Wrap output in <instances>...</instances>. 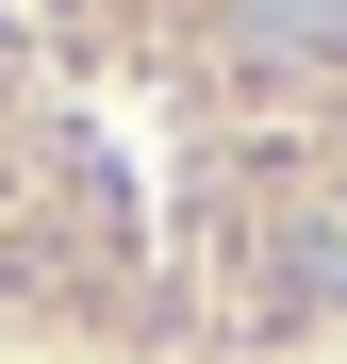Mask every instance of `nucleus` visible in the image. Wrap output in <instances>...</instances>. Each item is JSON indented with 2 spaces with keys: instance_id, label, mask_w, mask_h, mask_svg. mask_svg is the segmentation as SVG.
Returning <instances> with one entry per match:
<instances>
[{
  "instance_id": "obj_1",
  "label": "nucleus",
  "mask_w": 347,
  "mask_h": 364,
  "mask_svg": "<svg viewBox=\"0 0 347 364\" xmlns=\"http://www.w3.org/2000/svg\"><path fill=\"white\" fill-rule=\"evenodd\" d=\"M265 67H347V0H215Z\"/></svg>"
},
{
  "instance_id": "obj_2",
  "label": "nucleus",
  "mask_w": 347,
  "mask_h": 364,
  "mask_svg": "<svg viewBox=\"0 0 347 364\" xmlns=\"http://www.w3.org/2000/svg\"><path fill=\"white\" fill-rule=\"evenodd\" d=\"M265 298H281V315H331V298H347V199H314L298 232H281V265H265Z\"/></svg>"
}]
</instances>
